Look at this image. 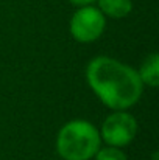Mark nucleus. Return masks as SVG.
<instances>
[{
  "instance_id": "obj_1",
  "label": "nucleus",
  "mask_w": 159,
  "mask_h": 160,
  "mask_svg": "<svg viewBox=\"0 0 159 160\" xmlns=\"http://www.w3.org/2000/svg\"><path fill=\"white\" fill-rule=\"evenodd\" d=\"M86 79L98 100L114 110L134 106L144 92L137 70L109 56L91 59L86 67Z\"/></svg>"
},
{
  "instance_id": "obj_2",
  "label": "nucleus",
  "mask_w": 159,
  "mask_h": 160,
  "mask_svg": "<svg viewBox=\"0 0 159 160\" xmlns=\"http://www.w3.org/2000/svg\"><path fill=\"white\" fill-rule=\"evenodd\" d=\"M100 132L86 120L66 123L56 137V151L64 160H91L100 149Z\"/></svg>"
},
{
  "instance_id": "obj_3",
  "label": "nucleus",
  "mask_w": 159,
  "mask_h": 160,
  "mask_svg": "<svg viewBox=\"0 0 159 160\" xmlns=\"http://www.w3.org/2000/svg\"><path fill=\"white\" fill-rule=\"evenodd\" d=\"M106 27V19L103 12L91 5L81 6L70 19V34L75 41L81 44H89L97 41Z\"/></svg>"
},
{
  "instance_id": "obj_4",
  "label": "nucleus",
  "mask_w": 159,
  "mask_h": 160,
  "mask_svg": "<svg viewBox=\"0 0 159 160\" xmlns=\"http://www.w3.org/2000/svg\"><path fill=\"white\" fill-rule=\"evenodd\" d=\"M100 138L105 140L108 146H126L130 145L137 134L136 118L125 110H114L105 118L102 124Z\"/></svg>"
},
{
  "instance_id": "obj_5",
  "label": "nucleus",
  "mask_w": 159,
  "mask_h": 160,
  "mask_svg": "<svg viewBox=\"0 0 159 160\" xmlns=\"http://www.w3.org/2000/svg\"><path fill=\"white\" fill-rule=\"evenodd\" d=\"M140 76V81L144 86L150 87H158L159 86V54L151 53L145 58V61L140 65V70L137 72Z\"/></svg>"
},
{
  "instance_id": "obj_6",
  "label": "nucleus",
  "mask_w": 159,
  "mask_h": 160,
  "mask_svg": "<svg viewBox=\"0 0 159 160\" xmlns=\"http://www.w3.org/2000/svg\"><path fill=\"white\" fill-rule=\"evenodd\" d=\"M98 9L103 12V16H109L112 19H122L126 17L133 9L131 0H97Z\"/></svg>"
},
{
  "instance_id": "obj_7",
  "label": "nucleus",
  "mask_w": 159,
  "mask_h": 160,
  "mask_svg": "<svg viewBox=\"0 0 159 160\" xmlns=\"http://www.w3.org/2000/svg\"><path fill=\"white\" fill-rule=\"evenodd\" d=\"M94 157H95V160H128L126 159V154L120 148H117V146L100 148Z\"/></svg>"
},
{
  "instance_id": "obj_8",
  "label": "nucleus",
  "mask_w": 159,
  "mask_h": 160,
  "mask_svg": "<svg viewBox=\"0 0 159 160\" xmlns=\"http://www.w3.org/2000/svg\"><path fill=\"white\" fill-rule=\"evenodd\" d=\"M69 2H72L73 5H78V6H84V5H91V3H94L95 0H69Z\"/></svg>"
}]
</instances>
